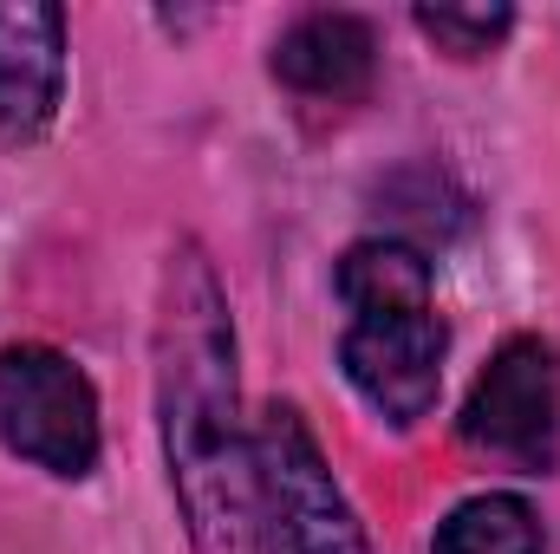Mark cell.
Returning a JSON list of instances; mask_svg holds the SVG:
<instances>
[{"label": "cell", "instance_id": "2", "mask_svg": "<svg viewBox=\"0 0 560 554\" xmlns=\"http://www.w3.org/2000/svg\"><path fill=\"white\" fill-rule=\"evenodd\" d=\"M339 293L352 307V326L339 339V366L359 385L372 412L398 430L430 417L443 385V313L430 300V262L405 242H359L339 262Z\"/></svg>", "mask_w": 560, "mask_h": 554}, {"label": "cell", "instance_id": "6", "mask_svg": "<svg viewBox=\"0 0 560 554\" xmlns=\"http://www.w3.org/2000/svg\"><path fill=\"white\" fill-rule=\"evenodd\" d=\"M66 85V13L46 0H0V143H33Z\"/></svg>", "mask_w": 560, "mask_h": 554}, {"label": "cell", "instance_id": "3", "mask_svg": "<svg viewBox=\"0 0 560 554\" xmlns=\"http://www.w3.org/2000/svg\"><path fill=\"white\" fill-rule=\"evenodd\" d=\"M0 437L13 457L52 476H92L98 463V399L92 379L52 346L0 353Z\"/></svg>", "mask_w": 560, "mask_h": 554}, {"label": "cell", "instance_id": "4", "mask_svg": "<svg viewBox=\"0 0 560 554\" xmlns=\"http://www.w3.org/2000/svg\"><path fill=\"white\" fill-rule=\"evenodd\" d=\"M463 443L482 457H502L515 470H555L560 450V359L548 339H509L489 372L469 385L463 417H456Z\"/></svg>", "mask_w": 560, "mask_h": 554}, {"label": "cell", "instance_id": "1", "mask_svg": "<svg viewBox=\"0 0 560 554\" xmlns=\"http://www.w3.org/2000/svg\"><path fill=\"white\" fill-rule=\"evenodd\" d=\"M156 412L170 489L196 554H275L261 457L242 430L235 326L222 280L196 242L163 262L156 293Z\"/></svg>", "mask_w": 560, "mask_h": 554}, {"label": "cell", "instance_id": "7", "mask_svg": "<svg viewBox=\"0 0 560 554\" xmlns=\"http://www.w3.org/2000/svg\"><path fill=\"white\" fill-rule=\"evenodd\" d=\"M372 66H378V39L352 13H306L275 46V79H287L306 99H352L365 92Z\"/></svg>", "mask_w": 560, "mask_h": 554}, {"label": "cell", "instance_id": "9", "mask_svg": "<svg viewBox=\"0 0 560 554\" xmlns=\"http://www.w3.org/2000/svg\"><path fill=\"white\" fill-rule=\"evenodd\" d=\"M509 7H418V26L443 46V53H456V59H476V53H489L502 33H509Z\"/></svg>", "mask_w": 560, "mask_h": 554}, {"label": "cell", "instance_id": "8", "mask_svg": "<svg viewBox=\"0 0 560 554\" xmlns=\"http://www.w3.org/2000/svg\"><path fill=\"white\" fill-rule=\"evenodd\" d=\"M430 554H541V516L522 496H469L443 516Z\"/></svg>", "mask_w": 560, "mask_h": 554}, {"label": "cell", "instance_id": "5", "mask_svg": "<svg viewBox=\"0 0 560 554\" xmlns=\"http://www.w3.org/2000/svg\"><path fill=\"white\" fill-rule=\"evenodd\" d=\"M261 457V489H268V522H275L287 554H372L339 476L326 470L306 417L293 405H275L255 437Z\"/></svg>", "mask_w": 560, "mask_h": 554}]
</instances>
